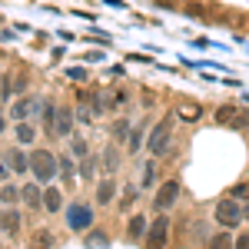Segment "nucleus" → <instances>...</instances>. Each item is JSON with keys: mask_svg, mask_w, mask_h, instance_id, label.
<instances>
[{"mask_svg": "<svg viewBox=\"0 0 249 249\" xmlns=\"http://www.w3.org/2000/svg\"><path fill=\"white\" fill-rule=\"evenodd\" d=\"M126 133H130V123H126V120H116V123H113V136H116V140H123Z\"/></svg>", "mask_w": 249, "mask_h": 249, "instance_id": "obj_22", "label": "nucleus"}, {"mask_svg": "<svg viewBox=\"0 0 249 249\" xmlns=\"http://www.w3.org/2000/svg\"><path fill=\"white\" fill-rule=\"evenodd\" d=\"M73 153H77V156H87V140H73Z\"/></svg>", "mask_w": 249, "mask_h": 249, "instance_id": "obj_26", "label": "nucleus"}, {"mask_svg": "<svg viewBox=\"0 0 249 249\" xmlns=\"http://www.w3.org/2000/svg\"><path fill=\"white\" fill-rule=\"evenodd\" d=\"M236 249H249V232L246 236H236Z\"/></svg>", "mask_w": 249, "mask_h": 249, "instance_id": "obj_29", "label": "nucleus"}, {"mask_svg": "<svg viewBox=\"0 0 249 249\" xmlns=\"http://www.w3.org/2000/svg\"><path fill=\"white\" fill-rule=\"evenodd\" d=\"M166 236H170V219L160 216L153 226L146 230V246H150V249H163V246H166Z\"/></svg>", "mask_w": 249, "mask_h": 249, "instance_id": "obj_4", "label": "nucleus"}, {"mask_svg": "<svg viewBox=\"0 0 249 249\" xmlns=\"http://www.w3.org/2000/svg\"><path fill=\"white\" fill-rule=\"evenodd\" d=\"M50 246H53V236H50L47 230L34 232V246H30V249H50Z\"/></svg>", "mask_w": 249, "mask_h": 249, "instance_id": "obj_19", "label": "nucleus"}, {"mask_svg": "<svg viewBox=\"0 0 249 249\" xmlns=\"http://www.w3.org/2000/svg\"><path fill=\"white\" fill-rule=\"evenodd\" d=\"M0 230L7 232V236H17V230H20V213L14 210V206H7V210L0 213Z\"/></svg>", "mask_w": 249, "mask_h": 249, "instance_id": "obj_8", "label": "nucleus"}, {"mask_svg": "<svg viewBox=\"0 0 249 249\" xmlns=\"http://www.w3.org/2000/svg\"><path fill=\"white\" fill-rule=\"evenodd\" d=\"M206 249H236V239H232L230 232H216Z\"/></svg>", "mask_w": 249, "mask_h": 249, "instance_id": "obj_16", "label": "nucleus"}, {"mask_svg": "<svg viewBox=\"0 0 249 249\" xmlns=\"http://www.w3.org/2000/svg\"><path fill=\"white\" fill-rule=\"evenodd\" d=\"M20 199L30 206V210H37V206H43V193L37 190V186H20Z\"/></svg>", "mask_w": 249, "mask_h": 249, "instance_id": "obj_13", "label": "nucleus"}, {"mask_svg": "<svg viewBox=\"0 0 249 249\" xmlns=\"http://www.w3.org/2000/svg\"><path fill=\"white\" fill-rule=\"evenodd\" d=\"M67 219H70V226H73V230H87V226L93 223V213L87 210V206H70Z\"/></svg>", "mask_w": 249, "mask_h": 249, "instance_id": "obj_7", "label": "nucleus"}, {"mask_svg": "<svg viewBox=\"0 0 249 249\" xmlns=\"http://www.w3.org/2000/svg\"><path fill=\"white\" fill-rule=\"evenodd\" d=\"M249 196V183H239V186H232V199H243Z\"/></svg>", "mask_w": 249, "mask_h": 249, "instance_id": "obj_24", "label": "nucleus"}, {"mask_svg": "<svg viewBox=\"0 0 249 249\" xmlns=\"http://www.w3.org/2000/svg\"><path fill=\"white\" fill-rule=\"evenodd\" d=\"M113 193H116V183H113V179H103V183L96 186V203H100V206L113 203Z\"/></svg>", "mask_w": 249, "mask_h": 249, "instance_id": "obj_14", "label": "nucleus"}, {"mask_svg": "<svg viewBox=\"0 0 249 249\" xmlns=\"http://www.w3.org/2000/svg\"><path fill=\"white\" fill-rule=\"evenodd\" d=\"M140 133H143V130H130V150L140 146Z\"/></svg>", "mask_w": 249, "mask_h": 249, "instance_id": "obj_27", "label": "nucleus"}, {"mask_svg": "<svg viewBox=\"0 0 249 249\" xmlns=\"http://www.w3.org/2000/svg\"><path fill=\"white\" fill-rule=\"evenodd\" d=\"M3 156H7V163H10L14 173H27L30 170V156L23 153V150H10V153H3Z\"/></svg>", "mask_w": 249, "mask_h": 249, "instance_id": "obj_10", "label": "nucleus"}, {"mask_svg": "<svg viewBox=\"0 0 249 249\" xmlns=\"http://www.w3.org/2000/svg\"><path fill=\"white\" fill-rule=\"evenodd\" d=\"M232 126H236V130L249 126V110H246V113H239V116H232Z\"/></svg>", "mask_w": 249, "mask_h": 249, "instance_id": "obj_23", "label": "nucleus"}, {"mask_svg": "<svg viewBox=\"0 0 249 249\" xmlns=\"http://www.w3.org/2000/svg\"><path fill=\"white\" fill-rule=\"evenodd\" d=\"M57 170H60V160L50 153V150H37V153L30 156V173L37 176L40 183H50Z\"/></svg>", "mask_w": 249, "mask_h": 249, "instance_id": "obj_1", "label": "nucleus"}, {"mask_svg": "<svg viewBox=\"0 0 249 249\" xmlns=\"http://www.w3.org/2000/svg\"><path fill=\"white\" fill-rule=\"evenodd\" d=\"M146 230H150V226H146V219H143V216H133V219H130V226H126V236H130V239H140Z\"/></svg>", "mask_w": 249, "mask_h": 249, "instance_id": "obj_17", "label": "nucleus"}, {"mask_svg": "<svg viewBox=\"0 0 249 249\" xmlns=\"http://www.w3.org/2000/svg\"><path fill=\"white\" fill-rule=\"evenodd\" d=\"M232 116H236V107H232V103H223V107L216 110V120H219V123H232Z\"/></svg>", "mask_w": 249, "mask_h": 249, "instance_id": "obj_20", "label": "nucleus"}, {"mask_svg": "<svg viewBox=\"0 0 249 249\" xmlns=\"http://www.w3.org/2000/svg\"><path fill=\"white\" fill-rule=\"evenodd\" d=\"M60 203H63V199H60V186H47V190H43V210L60 213Z\"/></svg>", "mask_w": 249, "mask_h": 249, "instance_id": "obj_12", "label": "nucleus"}, {"mask_svg": "<svg viewBox=\"0 0 249 249\" xmlns=\"http://www.w3.org/2000/svg\"><path fill=\"white\" fill-rule=\"evenodd\" d=\"M216 223H219L223 230L239 226V223H243V206H239L236 199H219V203H216Z\"/></svg>", "mask_w": 249, "mask_h": 249, "instance_id": "obj_3", "label": "nucleus"}, {"mask_svg": "<svg viewBox=\"0 0 249 249\" xmlns=\"http://www.w3.org/2000/svg\"><path fill=\"white\" fill-rule=\"evenodd\" d=\"M103 170H107V173L116 170V150H113V146H107V153H103Z\"/></svg>", "mask_w": 249, "mask_h": 249, "instance_id": "obj_21", "label": "nucleus"}, {"mask_svg": "<svg viewBox=\"0 0 249 249\" xmlns=\"http://www.w3.org/2000/svg\"><path fill=\"white\" fill-rule=\"evenodd\" d=\"M83 176H87V179H90V176H93V163H90V156H87V160H83Z\"/></svg>", "mask_w": 249, "mask_h": 249, "instance_id": "obj_30", "label": "nucleus"}, {"mask_svg": "<svg viewBox=\"0 0 249 249\" xmlns=\"http://www.w3.org/2000/svg\"><path fill=\"white\" fill-rule=\"evenodd\" d=\"M14 136H17L20 146H27V143H34V140H37V130H34V126L27 123V120H20L17 126H14Z\"/></svg>", "mask_w": 249, "mask_h": 249, "instance_id": "obj_11", "label": "nucleus"}, {"mask_svg": "<svg viewBox=\"0 0 249 249\" xmlns=\"http://www.w3.org/2000/svg\"><path fill=\"white\" fill-rule=\"evenodd\" d=\"M17 199H20V190H17V186H10V183H3V186H0V203L14 206Z\"/></svg>", "mask_w": 249, "mask_h": 249, "instance_id": "obj_18", "label": "nucleus"}, {"mask_svg": "<svg viewBox=\"0 0 249 249\" xmlns=\"http://www.w3.org/2000/svg\"><path fill=\"white\" fill-rule=\"evenodd\" d=\"M176 196H179V183H176V179H166V183H163V186L156 190L153 206H156L160 213H166V210L173 206V203H176Z\"/></svg>", "mask_w": 249, "mask_h": 249, "instance_id": "obj_5", "label": "nucleus"}, {"mask_svg": "<svg viewBox=\"0 0 249 249\" xmlns=\"http://www.w3.org/2000/svg\"><path fill=\"white\" fill-rule=\"evenodd\" d=\"M60 170H63V176H73V163L63 156V163H60Z\"/></svg>", "mask_w": 249, "mask_h": 249, "instance_id": "obj_28", "label": "nucleus"}, {"mask_svg": "<svg viewBox=\"0 0 249 249\" xmlns=\"http://www.w3.org/2000/svg\"><path fill=\"white\" fill-rule=\"evenodd\" d=\"M43 133L57 136V107L53 103H47V110H43Z\"/></svg>", "mask_w": 249, "mask_h": 249, "instance_id": "obj_15", "label": "nucleus"}, {"mask_svg": "<svg viewBox=\"0 0 249 249\" xmlns=\"http://www.w3.org/2000/svg\"><path fill=\"white\" fill-rule=\"evenodd\" d=\"M170 133H173V120H170V116H163V120L153 126L150 140H146V150H150L153 156H163V153H166V146H170Z\"/></svg>", "mask_w": 249, "mask_h": 249, "instance_id": "obj_2", "label": "nucleus"}, {"mask_svg": "<svg viewBox=\"0 0 249 249\" xmlns=\"http://www.w3.org/2000/svg\"><path fill=\"white\" fill-rule=\"evenodd\" d=\"M3 130H7V120H3V113H0V133H3Z\"/></svg>", "mask_w": 249, "mask_h": 249, "instance_id": "obj_31", "label": "nucleus"}, {"mask_svg": "<svg viewBox=\"0 0 249 249\" xmlns=\"http://www.w3.org/2000/svg\"><path fill=\"white\" fill-rule=\"evenodd\" d=\"M37 107H40V103H37V100H34V96H20L17 103L10 107V116H14V120H17V123H20V120H27V116H30V113H37Z\"/></svg>", "mask_w": 249, "mask_h": 249, "instance_id": "obj_6", "label": "nucleus"}, {"mask_svg": "<svg viewBox=\"0 0 249 249\" xmlns=\"http://www.w3.org/2000/svg\"><path fill=\"white\" fill-rule=\"evenodd\" d=\"M10 176V163H7V156H0V183Z\"/></svg>", "mask_w": 249, "mask_h": 249, "instance_id": "obj_25", "label": "nucleus"}, {"mask_svg": "<svg viewBox=\"0 0 249 249\" xmlns=\"http://www.w3.org/2000/svg\"><path fill=\"white\" fill-rule=\"evenodd\" d=\"M243 216H249V203H246V206H243Z\"/></svg>", "mask_w": 249, "mask_h": 249, "instance_id": "obj_32", "label": "nucleus"}, {"mask_svg": "<svg viewBox=\"0 0 249 249\" xmlns=\"http://www.w3.org/2000/svg\"><path fill=\"white\" fill-rule=\"evenodd\" d=\"M70 133H73V110L60 107L57 110V136H70Z\"/></svg>", "mask_w": 249, "mask_h": 249, "instance_id": "obj_9", "label": "nucleus"}]
</instances>
